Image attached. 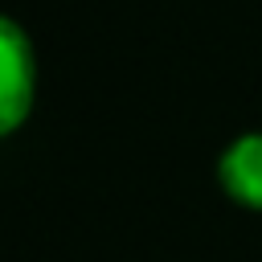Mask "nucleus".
<instances>
[{
  "label": "nucleus",
  "instance_id": "1",
  "mask_svg": "<svg viewBox=\"0 0 262 262\" xmlns=\"http://www.w3.org/2000/svg\"><path fill=\"white\" fill-rule=\"evenodd\" d=\"M33 94H37L33 41L12 16H0V135L16 131L29 119Z\"/></svg>",
  "mask_w": 262,
  "mask_h": 262
},
{
  "label": "nucleus",
  "instance_id": "2",
  "mask_svg": "<svg viewBox=\"0 0 262 262\" xmlns=\"http://www.w3.org/2000/svg\"><path fill=\"white\" fill-rule=\"evenodd\" d=\"M217 180L229 201L246 209H262V131H246L221 151Z\"/></svg>",
  "mask_w": 262,
  "mask_h": 262
}]
</instances>
